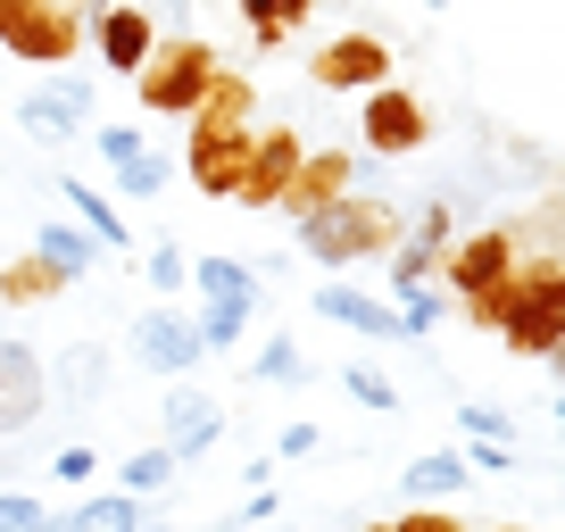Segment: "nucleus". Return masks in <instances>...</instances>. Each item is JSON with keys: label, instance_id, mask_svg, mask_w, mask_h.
<instances>
[{"label": "nucleus", "instance_id": "obj_11", "mask_svg": "<svg viewBox=\"0 0 565 532\" xmlns=\"http://www.w3.org/2000/svg\"><path fill=\"white\" fill-rule=\"evenodd\" d=\"M134 350H141V366H150V374H192L200 358H209V350H200V333L175 317V308H150V317L134 324Z\"/></svg>", "mask_w": 565, "mask_h": 532}, {"label": "nucleus", "instance_id": "obj_15", "mask_svg": "<svg viewBox=\"0 0 565 532\" xmlns=\"http://www.w3.org/2000/svg\"><path fill=\"white\" fill-rule=\"evenodd\" d=\"M100 58L117 75H141V58H150V18H141L134 0H117V9L100 18Z\"/></svg>", "mask_w": 565, "mask_h": 532}, {"label": "nucleus", "instance_id": "obj_24", "mask_svg": "<svg viewBox=\"0 0 565 532\" xmlns=\"http://www.w3.org/2000/svg\"><path fill=\"white\" fill-rule=\"evenodd\" d=\"M341 391H350L358 408H374V416L399 408V391H391V374H383V366H350V374H341Z\"/></svg>", "mask_w": 565, "mask_h": 532}, {"label": "nucleus", "instance_id": "obj_22", "mask_svg": "<svg viewBox=\"0 0 565 532\" xmlns=\"http://www.w3.org/2000/svg\"><path fill=\"white\" fill-rule=\"evenodd\" d=\"M192 333H200V350H216V358H225L233 341L249 333V308H242V300H209V317H200Z\"/></svg>", "mask_w": 565, "mask_h": 532}, {"label": "nucleus", "instance_id": "obj_35", "mask_svg": "<svg viewBox=\"0 0 565 532\" xmlns=\"http://www.w3.org/2000/svg\"><path fill=\"white\" fill-rule=\"evenodd\" d=\"M466 466H482V475H508L515 458H508V441H475V458H466Z\"/></svg>", "mask_w": 565, "mask_h": 532}, {"label": "nucleus", "instance_id": "obj_1", "mask_svg": "<svg viewBox=\"0 0 565 532\" xmlns=\"http://www.w3.org/2000/svg\"><path fill=\"white\" fill-rule=\"evenodd\" d=\"M491 333H508L515 358H557V333H565V266H557V249H548V258H515L508 291L491 300Z\"/></svg>", "mask_w": 565, "mask_h": 532}, {"label": "nucleus", "instance_id": "obj_19", "mask_svg": "<svg viewBox=\"0 0 565 532\" xmlns=\"http://www.w3.org/2000/svg\"><path fill=\"white\" fill-rule=\"evenodd\" d=\"M192 284H200V300H242V308H258V275H249V266H233V258H200Z\"/></svg>", "mask_w": 565, "mask_h": 532}, {"label": "nucleus", "instance_id": "obj_21", "mask_svg": "<svg viewBox=\"0 0 565 532\" xmlns=\"http://www.w3.org/2000/svg\"><path fill=\"white\" fill-rule=\"evenodd\" d=\"M51 291H67V275H58V266H42V258H25V266H9V275H0V300H9V308H42Z\"/></svg>", "mask_w": 565, "mask_h": 532}, {"label": "nucleus", "instance_id": "obj_25", "mask_svg": "<svg viewBox=\"0 0 565 532\" xmlns=\"http://www.w3.org/2000/svg\"><path fill=\"white\" fill-rule=\"evenodd\" d=\"M159 183H167V159H159V150H134V159L117 167V192H125V200H159Z\"/></svg>", "mask_w": 565, "mask_h": 532}, {"label": "nucleus", "instance_id": "obj_12", "mask_svg": "<svg viewBox=\"0 0 565 532\" xmlns=\"http://www.w3.org/2000/svg\"><path fill=\"white\" fill-rule=\"evenodd\" d=\"M216 433H225V416H216V400H209V391H175V400H167V458H200V449H209L216 441Z\"/></svg>", "mask_w": 565, "mask_h": 532}, {"label": "nucleus", "instance_id": "obj_13", "mask_svg": "<svg viewBox=\"0 0 565 532\" xmlns=\"http://www.w3.org/2000/svg\"><path fill=\"white\" fill-rule=\"evenodd\" d=\"M350 175H358V167H350V150H308V159H300V175H291V200H282V209H291V216L324 209V200H341V192H350Z\"/></svg>", "mask_w": 565, "mask_h": 532}, {"label": "nucleus", "instance_id": "obj_6", "mask_svg": "<svg viewBox=\"0 0 565 532\" xmlns=\"http://www.w3.org/2000/svg\"><path fill=\"white\" fill-rule=\"evenodd\" d=\"M358 134H366V150H374V159H407V150H424L433 117H424V100H416V92L374 84V92H366V117H358Z\"/></svg>", "mask_w": 565, "mask_h": 532}, {"label": "nucleus", "instance_id": "obj_16", "mask_svg": "<svg viewBox=\"0 0 565 532\" xmlns=\"http://www.w3.org/2000/svg\"><path fill=\"white\" fill-rule=\"evenodd\" d=\"M34 258H42V266H58V275H67V284H75V275H84V266H100V242H92L84 225H42Z\"/></svg>", "mask_w": 565, "mask_h": 532}, {"label": "nucleus", "instance_id": "obj_34", "mask_svg": "<svg viewBox=\"0 0 565 532\" xmlns=\"http://www.w3.org/2000/svg\"><path fill=\"white\" fill-rule=\"evenodd\" d=\"M67 383H75V391H100V350H75V358H67Z\"/></svg>", "mask_w": 565, "mask_h": 532}, {"label": "nucleus", "instance_id": "obj_26", "mask_svg": "<svg viewBox=\"0 0 565 532\" xmlns=\"http://www.w3.org/2000/svg\"><path fill=\"white\" fill-rule=\"evenodd\" d=\"M51 515H42L34 491H0V532H42Z\"/></svg>", "mask_w": 565, "mask_h": 532}, {"label": "nucleus", "instance_id": "obj_2", "mask_svg": "<svg viewBox=\"0 0 565 532\" xmlns=\"http://www.w3.org/2000/svg\"><path fill=\"white\" fill-rule=\"evenodd\" d=\"M300 249L317 266H358L374 249H399V209L391 200H366V192H341L324 209L300 216Z\"/></svg>", "mask_w": 565, "mask_h": 532}, {"label": "nucleus", "instance_id": "obj_18", "mask_svg": "<svg viewBox=\"0 0 565 532\" xmlns=\"http://www.w3.org/2000/svg\"><path fill=\"white\" fill-rule=\"evenodd\" d=\"M58 200H75V216H84V233H92V242H100V249H125V242H134V233H125V216H117V200H100V192H84V183H58Z\"/></svg>", "mask_w": 565, "mask_h": 532}, {"label": "nucleus", "instance_id": "obj_23", "mask_svg": "<svg viewBox=\"0 0 565 532\" xmlns=\"http://www.w3.org/2000/svg\"><path fill=\"white\" fill-rule=\"evenodd\" d=\"M117 475H125V499H150V491H167L175 458H167V449H134V458H125Z\"/></svg>", "mask_w": 565, "mask_h": 532}, {"label": "nucleus", "instance_id": "obj_9", "mask_svg": "<svg viewBox=\"0 0 565 532\" xmlns=\"http://www.w3.org/2000/svg\"><path fill=\"white\" fill-rule=\"evenodd\" d=\"M51 408V374L25 341H0V433H25L34 416Z\"/></svg>", "mask_w": 565, "mask_h": 532}, {"label": "nucleus", "instance_id": "obj_37", "mask_svg": "<svg viewBox=\"0 0 565 532\" xmlns=\"http://www.w3.org/2000/svg\"><path fill=\"white\" fill-rule=\"evenodd\" d=\"M366 532H383V524H366Z\"/></svg>", "mask_w": 565, "mask_h": 532}, {"label": "nucleus", "instance_id": "obj_17", "mask_svg": "<svg viewBox=\"0 0 565 532\" xmlns=\"http://www.w3.org/2000/svg\"><path fill=\"white\" fill-rule=\"evenodd\" d=\"M466 482H475V466H466L458 449H433V458L407 466V499H449V491H466Z\"/></svg>", "mask_w": 565, "mask_h": 532}, {"label": "nucleus", "instance_id": "obj_28", "mask_svg": "<svg viewBox=\"0 0 565 532\" xmlns=\"http://www.w3.org/2000/svg\"><path fill=\"white\" fill-rule=\"evenodd\" d=\"M183 275H192V258H183L175 242H150V284H159V291H175Z\"/></svg>", "mask_w": 565, "mask_h": 532}, {"label": "nucleus", "instance_id": "obj_32", "mask_svg": "<svg viewBox=\"0 0 565 532\" xmlns=\"http://www.w3.org/2000/svg\"><path fill=\"white\" fill-rule=\"evenodd\" d=\"M383 532H466L458 515H433V508H416V515H399V524H383Z\"/></svg>", "mask_w": 565, "mask_h": 532}, {"label": "nucleus", "instance_id": "obj_4", "mask_svg": "<svg viewBox=\"0 0 565 532\" xmlns=\"http://www.w3.org/2000/svg\"><path fill=\"white\" fill-rule=\"evenodd\" d=\"M433 275H449V291H458V308L475 324H491V300L508 291L515 275V233L508 225H482V233H458V242L441 249V266Z\"/></svg>", "mask_w": 565, "mask_h": 532}, {"label": "nucleus", "instance_id": "obj_3", "mask_svg": "<svg viewBox=\"0 0 565 532\" xmlns=\"http://www.w3.org/2000/svg\"><path fill=\"white\" fill-rule=\"evenodd\" d=\"M216 67H225V58H216L200 34L150 42V58H141V75H134V84H141V108H150V117H192V108L209 100Z\"/></svg>", "mask_w": 565, "mask_h": 532}, {"label": "nucleus", "instance_id": "obj_7", "mask_svg": "<svg viewBox=\"0 0 565 532\" xmlns=\"http://www.w3.org/2000/svg\"><path fill=\"white\" fill-rule=\"evenodd\" d=\"M308 75L324 92H374V84H391V42L383 34H333L308 58Z\"/></svg>", "mask_w": 565, "mask_h": 532}, {"label": "nucleus", "instance_id": "obj_5", "mask_svg": "<svg viewBox=\"0 0 565 532\" xmlns=\"http://www.w3.org/2000/svg\"><path fill=\"white\" fill-rule=\"evenodd\" d=\"M0 51L25 67H67L84 51V0H0Z\"/></svg>", "mask_w": 565, "mask_h": 532}, {"label": "nucleus", "instance_id": "obj_31", "mask_svg": "<svg viewBox=\"0 0 565 532\" xmlns=\"http://www.w3.org/2000/svg\"><path fill=\"white\" fill-rule=\"evenodd\" d=\"M92 466H100V458H92V441H67V449L51 458V475H58V482H84Z\"/></svg>", "mask_w": 565, "mask_h": 532}, {"label": "nucleus", "instance_id": "obj_29", "mask_svg": "<svg viewBox=\"0 0 565 532\" xmlns=\"http://www.w3.org/2000/svg\"><path fill=\"white\" fill-rule=\"evenodd\" d=\"M92 142H100V159H108V167H125V159L141 150V125H100Z\"/></svg>", "mask_w": 565, "mask_h": 532}, {"label": "nucleus", "instance_id": "obj_27", "mask_svg": "<svg viewBox=\"0 0 565 532\" xmlns=\"http://www.w3.org/2000/svg\"><path fill=\"white\" fill-rule=\"evenodd\" d=\"M258 374H266V383H300V374H308V358L291 350V341H266V350H258Z\"/></svg>", "mask_w": 565, "mask_h": 532}, {"label": "nucleus", "instance_id": "obj_30", "mask_svg": "<svg viewBox=\"0 0 565 532\" xmlns=\"http://www.w3.org/2000/svg\"><path fill=\"white\" fill-rule=\"evenodd\" d=\"M458 425L475 433V441H508V416H499V408H482V400H466V408H458Z\"/></svg>", "mask_w": 565, "mask_h": 532}, {"label": "nucleus", "instance_id": "obj_14", "mask_svg": "<svg viewBox=\"0 0 565 532\" xmlns=\"http://www.w3.org/2000/svg\"><path fill=\"white\" fill-rule=\"evenodd\" d=\"M317 317L350 324V333H366V341H399V317H391L383 300H366V291H350V284H324L317 291Z\"/></svg>", "mask_w": 565, "mask_h": 532}, {"label": "nucleus", "instance_id": "obj_33", "mask_svg": "<svg viewBox=\"0 0 565 532\" xmlns=\"http://www.w3.org/2000/svg\"><path fill=\"white\" fill-rule=\"evenodd\" d=\"M416 242H433V249H449V200H433V209H424V225H416Z\"/></svg>", "mask_w": 565, "mask_h": 532}, {"label": "nucleus", "instance_id": "obj_8", "mask_svg": "<svg viewBox=\"0 0 565 532\" xmlns=\"http://www.w3.org/2000/svg\"><path fill=\"white\" fill-rule=\"evenodd\" d=\"M300 134H249V175H242V209H282L291 175H300Z\"/></svg>", "mask_w": 565, "mask_h": 532}, {"label": "nucleus", "instance_id": "obj_10", "mask_svg": "<svg viewBox=\"0 0 565 532\" xmlns=\"http://www.w3.org/2000/svg\"><path fill=\"white\" fill-rule=\"evenodd\" d=\"M18 125L34 134V142H67V134H84L92 125V84H42V92H25L18 100Z\"/></svg>", "mask_w": 565, "mask_h": 532}, {"label": "nucleus", "instance_id": "obj_36", "mask_svg": "<svg viewBox=\"0 0 565 532\" xmlns=\"http://www.w3.org/2000/svg\"><path fill=\"white\" fill-rule=\"evenodd\" d=\"M134 532H159V524H134Z\"/></svg>", "mask_w": 565, "mask_h": 532}, {"label": "nucleus", "instance_id": "obj_20", "mask_svg": "<svg viewBox=\"0 0 565 532\" xmlns=\"http://www.w3.org/2000/svg\"><path fill=\"white\" fill-rule=\"evenodd\" d=\"M308 9H317V0H242V18H249V42H258V51H275V42L291 34V25H300Z\"/></svg>", "mask_w": 565, "mask_h": 532}]
</instances>
